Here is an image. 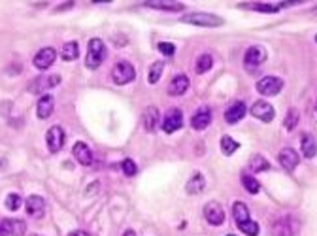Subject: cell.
I'll list each match as a JSON object with an SVG mask.
<instances>
[{
  "mask_svg": "<svg viewBox=\"0 0 317 236\" xmlns=\"http://www.w3.org/2000/svg\"><path fill=\"white\" fill-rule=\"evenodd\" d=\"M106 59V46L100 38H93L89 40V46H87V57H85V66L87 68H98Z\"/></svg>",
  "mask_w": 317,
  "mask_h": 236,
  "instance_id": "obj_1",
  "label": "cell"
},
{
  "mask_svg": "<svg viewBox=\"0 0 317 236\" xmlns=\"http://www.w3.org/2000/svg\"><path fill=\"white\" fill-rule=\"evenodd\" d=\"M181 23H189V25H196V27H221L225 21L219 15L214 13H206V11H191L181 17Z\"/></svg>",
  "mask_w": 317,
  "mask_h": 236,
  "instance_id": "obj_2",
  "label": "cell"
},
{
  "mask_svg": "<svg viewBox=\"0 0 317 236\" xmlns=\"http://www.w3.org/2000/svg\"><path fill=\"white\" fill-rule=\"evenodd\" d=\"M136 78V72H134V66L127 61H121L112 68V81L115 85H125L131 83L132 79Z\"/></svg>",
  "mask_w": 317,
  "mask_h": 236,
  "instance_id": "obj_3",
  "label": "cell"
},
{
  "mask_svg": "<svg viewBox=\"0 0 317 236\" xmlns=\"http://www.w3.org/2000/svg\"><path fill=\"white\" fill-rule=\"evenodd\" d=\"M299 229L300 225L295 217L285 216L276 219V223L272 225V233H274V236H297Z\"/></svg>",
  "mask_w": 317,
  "mask_h": 236,
  "instance_id": "obj_4",
  "label": "cell"
},
{
  "mask_svg": "<svg viewBox=\"0 0 317 236\" xmlns=\"http://www.w3.org/2000/svg\"><path fill=\"white\" fill-rule=\"evenodd\" d=\"M65 140H66V134H65V131H63V127H59V125L51 127V129L46 132L47 150L51 151V153H59V151L63 150Z\"/></svg>",
  "mask_w": 317,
  "mask_h": 236,
  "instance_id": "obj_5",
  "label": "cell"
},
{
  "mask_svg": "<svg viewBox=\"0 0 317 236\" xmlns=\"http://www.w3.org/2000/svg\"><path fill=\"white\" fill-rule=\"evenodd\" d=\"M281 89H283V79L276 78V76H266V78L259 79V83H257V91L264 96H274V94L280 93Z\"/></svg>",
  "mask_w": 317,
  "mask_h": 236,
  "instance_id": "obj_6",
  "label": "cell"
},
{
  "mask_svg": "<svg viewBox=\"0 0 317 236\" xmlns=\"http://www.w3.org/2000/svg\"><path fill=\"white\" fill-rule=\"evenodd\" d=\"M61 83V76L59 74H51V76H40L36 79H32L30 85H28V91L30 93H44L47 89H53Z\"/></svg>",
  "mask_w": 317,
  "mask_h": 236,
  "instance_id": "obj_7",
  "label": "cell"
},
{
  "mask_svg": "<svg viewBox=\"0 0 317 236\" xmlns=\"http://www.w3.org/2000/svg\"><path fill=\"white\" fill-rule=\"evenodd\" d=\"M181 125H183V113L179 108H170L164 115V119H162V129L164 132L168 134H172V132H176L177 129H181Z\"/></svg>",
  "mask_w": 317,
  "mask_h": 236,
  "instance_id": "obj_8",
  "label": "cell"
},
{
  "mask_svg": "<svg viewBox=\"0 0 317 236\" xmlns=\"http://www.w3.org/2000/svg\"><path fill=\"white\" fill-rule=\"evenodd\" d=\"M204 217L210 225L219 227L225 221V210L219 202H208L204 206Z\"/></svg>",
  "mask_w": 317,
  "mask_h": 236,
  "instance_id": "obj_9",
  "label": "cell"
},
{
  "mask_svg": "<svg viewBox=\"0 0 317 236\" xmlns=\"http://www.w3.org/2000/svg\"><path fill=\"white\" fill-rule=\"evenodd\" d=\"M57 59V51L53 47H44V49H40L34 59H32V65L36 66L38 70H47L49 66L55 63Z\"/></svg>",
  "mask_w": 317,
  "mask_h": 236,
  "instance_id": "obj_10",
  "label": "cell"
},
{
  "mask_svg": "<svg viewBox=\"0 0 317 236\" xmlns=\"http://www.w3.org/2000/svg\"><path fill=\"white\" fill-rule=\"evenodd\" d=\"M25 210H27V214L30 217L40 219V217H44V214H46V200L40 197V195H30V197L25 200Z\"/></svg>",
  "mask_w": 317,
  "mask_h": 236,
  "instance_id": "obj_11",
  "label": "cell"
},
{
  "mask_svg": "<svg viewBox=\"0 0 317 236\" xmlns=\"http://www.w3.org/2000/svg\"><path fill=\"white\" fill-rule=\"evenodd\" d=\"M264 61H266V49L261 46H251L243 55V65L247 68H255V66L262 65Z\"/></svg>",
  "mask_w": 317,
  "mask_h": 236,
  "instance_id": "obj_12",
  "label": "cell"
},
{
  "mask_svg": "<svg viewBox=\"0 0 317 236\" xmlns=\"http://www.w3.org/2000/svg\"><path fill=\"white\" fill-rule=\"evenodd\" d=\"M278 159H280V164L287 170V172H293L300 162L299 153L293 150V148H283V150L280 151V155H278Z\"/></svg>",
  "mask_w": 317,
  "mask_h": 236,
  "instance_id": "obj_13",
  "label": "cell"
},
{
  "mask_svg": "<svg viewBox=\"0 0 317 236\" xmlns=\"http://www.w3.org/2000/svg\"><path fill=\"white\" fill-rule=\"evenodd\" d=\"M251 113L253 117H257V119H261L262 123H270L274 119V108H272V104L264 102V100H259V102H255L251 106Z\"/></svg>",
  "mask_w": 317,
  "mask_h": 236,
  "instance_id": "obj_14",
  "label": "cell"
},
{
  "mask_svg": "<svg viewBox=\"0 0 317 236\" xmlns=\"http://www.w3.org/2000/svg\"><path fill=\"white\" fill-rule=\"evenodd\" d=\"M245 113H247L245 104H243L242 100H236V102H233L229 108H227V112H225V121L234 125V123L242 121L243 117H245Z\"/></svg>",
  "mask_w": 317,
  "mask_h": 236,
  "instance_id": "obj_15",
  "label": "cell"
},
{
  "mask_svg": "<svg viewBox=\"0 0 317 236\" xmlns=\"http://www.w3.org/2000/svg\"><path fill=\"white\" fill-rule=\"evenodd\" d=\"M0 227L6 236H23L27 233V223L21 219H4L0 221Z\"/></svg>",
  "mask_w": 317,
  "mask_h": 236,
  "instance_id": "obj_16",
  "label": "cell"
},
{
  "mask_svg": "<svg viewBox=\"0 0 317 236\" xmlns=\"http://www.w3.org/2000/svg\"><path fill=\"white\" fill-rule=\"evenodd\" d=\"M210 123H212V110L210 108H200L191 117V125L195 131H204V129H208Z\"/></svg>",
  "mask_w": 317,
  "mask_h": 236,
  "instance_id": "obj_17",
  "label": "cell"
},
{
  "mask_svg": "<svg viewBox=\"0 0 317 236\" xmlns=\"http://www.w3.org/2000/svg\"><path fill=\"white\" fill-rule=\"evenodd\" d=\"M53 108H55V98L51 94H42L36 104V115L40 119H47L53 113Z\"/></svg>",
  "mask_w": 317,
  "mask_h": 236,
  "instance_id": "obj_18",
  "label": "cell"
},
{
  "mask_svg": "<svg viewBox=\"0 0 317 236\" xmlns=\"http://www.w3.org/2000/svg\"><path fill=\"white\" fill-rule=\"evenodd\" d=\"M74 159L79 162V164H83V166H89L91 162H93V151L89 150V146L85 144V142H78L74 146Z\"/></svg>",
  "mask_w": 317,
  "mask_h": 236,
  "instance_id": "obj_19",
  "label": "cell"
},
{
  "mask_svg": "<svg viewBox=\"0 0 317 236\" xmlns=\"http://www.w3.org/2000/svg\"><path fill=\"white\" fill-rule=\"evenodd\" d=\"M189 89V78L185 74H177L170 85H168V94H172V96H179V94H183Z\"/></svg>",
  "mask_w": 317,
  "mask_h": 236,
  "instance_id": "obj_20",
  "label": "cell"
},
{
  "mask_svg": "<svg viewBox=\"0 0 317 236\" xmlns=\"http://www.w3.org/2000/svg\"><path fill=\"white\" fill-rule=\"evenodd\" d=\"M300 148H302V155L306 159H314L317 155V142L312 134H304L300 138Z\"/></svg>",
  "mask_w": 317,
  "mask_h": 236,
  "instance_id": "obj_21",
  "label": "cell"
},
{
  "mask_svg": "<svg viewBox=\"0 0 317 236\" xmlns=\"http://www.w3.org/2000/svg\"><path fill=\"white\" fill-rule=\"evenodd\" d=\"M204 185H206L204 176H202L200 172H195V174L189 178V181L185 183V191L189 195H198V193H202Z\"/></svg>",
  "mask_w": 317,
  "mask_h": 236,
  "instance_id": "obj_22",
  "label": "cell"
},
{
  "mask_svg": "<svg viewBox=\"0 0 317 236\" xmlns=\"http://www.w3.org/2000/svg\"><path fill=\"white\" fill-rule=\"evenodd\" d=\"M144 6L164 9V11H181L185 8V4H181V2H168V0H150V2H144Z\"/></svg>",
  "mask_w": 317,
  "mask_h": 236,
  "instance_id": "obj_23",
  "label": "cell"
},
{
  "mask_svg": "<svg viewBox=\"0 0 317 236\" xmlns=\"http://www.w3.org/2000/svg\"><path fill=\"white\" fill-rule=\"evenodd\" d=\"M157 123H158V110L155 106H148L146 112H144V127L148 132H153L157 129Z\"/></svg>",
  "mask_w": 317,
  "mask_h": 236,
  "instance_id": "obj_24",
  "label": "cell"
},
{
  "mask_svg": "<svg viewBox=\"0 0 317 236\" xmlns=\"http://www.w3.org/2000/svg\"><path fill=\"white\" fill-rule=\"evenodd\" d=\"M61 57H63V61H66V63L76 61V59L79 57V46H78V42H66L65 46H63Z\"/></svg>",
  "mask_w": 317,
  "mask_h": 236,
  "instance_id": "obj_25",
  "label": "cell"
},
{
  "mask_svg": "<svg viewBox=\"0 0 317 236\" xmlns=\"http://www.w3.org/2000/svg\"><path fill=\"white\" fill-rule=\"evenodd\" d=\"M233 216L234 219H236V223H243V221L249 219V210H247V206H245L243 202L236 200L233 206Z\"/></svg>",
  "mask_w": 317,
  "mask_h": 236,
  "instance_id": "obj_26",
  "label": "cell"
},
{
  "mask_svg": "<svg viewBox=\"0 0 317 236\" xmlns=\"http://www.w3.org/2000/svg\"><path fill=\"white\" fill-rule=\"evenodd\" d=\"M249 170L251 172H264V170H270V162L264 159L262 155H253L249 160Z\"/></svg>",
  "mask_w": 317,
  "mask_h": 236,
  "instance_id": "obj_27",
  "label": "cell"
},
{
  "mask_svg": "<svg viewBox=\"0 0 317 236\" xmlns=\"http://www.w3.org/2000/svg\"><path fill=\"white\" fill-rule=\"evenodd\" d=\"M212 65H214V59H212V55L210 53H204V55H200L198 59H196V72L198 74H206L210 68H212Z\"/></svg>",
  "mask_w": 317,
  "mask_h": 236,
  "instance_id": "obj_28",
  "label": "cell"
},
{
  "mask_svg": "<svg viewBox=\"0 0 317 236\" xmlns=\"http://www.w3.org/2000/svg\"><path fill=\"white\" fill-rule=\"evenodd\" d=\"M299 119H300V113L297 108H291L287 115H285V119H283V127L287 129V131H293V129H297V125H299Z\"/></svg>",
  "mask_w": 317,
  "mask_h": 236,
  "instance_id": "obj_29",
  "label": "cell"
},
{
  "mask_svg": "<svg viewBox=\"0 0 317 236\" xmlns=\"http://www.w3.org/2000/svg\"><path fill=\"white\" fill-rule=\"evenodd\" d=\"M238 148H240V144L234 140V138H231V136H223L221 138V151H223V155H233L234 151H238Z\"/></svg>",
  "mask_w": 317,
  "mask_h": 236,
  "instance_id": "obj_30",
  "label": "cell"
},
{
  "mask_svg": "<svg viewBox=\"0 0 317 236\" xmlns=\"http://www.w3.org/2000/svg\"><path fill=\"white\" fill-rule=\"evenodd\" d=\"M162 68H164V63L162 61H157V63H153L150 68V74H148V81L151 85H155L160 79V76H162Z\"/></svg>",
  "mask_w": 317,
  "mask_h": 236,
  "instance_id": "obj_31",
  "label": "cell"
},
{
  "mask_svg": "<svg viewBox=\"0 0 317 236\" xmlns=\"http://www.w3.org/2000/svg\"><path fill=\"white\" fill-rule=\"evenodd\" d=\"M242 183H243V187H245V191H247V193H251V195H257V193L261 191V183L253 178V176L243 174V176H242Z\"/></svg>",
  "mask_w": 317,
  "mask_h": 236,
  "instance_id": "obj_32",
  "label": "cell"
},
{
  "mask_svg": "<svg viewBox=\"0 0 317 236\" xmlns=\"http://www.w3.org/2000/svg\"><path fill=\"white\" fill-rule=\"evenodd\" d=\"M238 229L242 231L243 235L247 236H257L259 235V223L257 221H251V219H247V221H243V223H236Z\"/></svg>",
  "mask_w": 317,
  "mask_h": 236,
  "instance_id": "obj_33",
  "label": "cell"
},
{
  "mask_svg": "<svg viewBox=\"0 0 317 236\" xmlns=\"http://www.w3.org/2000/svg\"><path fill=\"white\" fill-rule=\"evenodd\" d=\"M21 204H23V200H21V197H19V195H8V197H6V208H8L9 212H15V210H19V208H21Z\"/></svg>",
  "mask_w": 317,
  "mask_h": 236,
  "instance_id": "obj_34",
  "label": "cell"
},
{
  "mask_svg": "<svg viewBox=\"0 0 317 236\" xmlns=\"http://www.w3.org/2000/svg\"><path fill=\"white\" fill-rule=\"evenodd\" d=\"M121 168L125 172V176H134L136 172H138V166H136V162L132 159H125L121 162Z\"/></svg>",
  "mask_w": 317,
  "mask_h": 236,
  "instance_id": "obj_35",
  "label": "cell"
},
{
  "mask_svg": "<svg viewBox=\"0 0 317 236\" xmlns=\"http://www.w3.org/2000/svg\"><path fill=\"white\" fill-rule=\"evenodd\" d=\"M157 49L166 57H174V53H176V46H174V44H168V42H158Z\"/></svg>",
  "mask_w": 317,
  "mask_h": 236,
  "instance_id": "obj_36",
  "label": "cell"
},
{
  "mask_svg": "<svg viewBox=\"0 0 317 236\" xmlns=\"http://www.w3.org/2000/svg\"><path fill=\"white\" fill-rule=\"evenodd\" d=\"M253 9L257 11H266V13H276L278 11V6H272V4H253Z\"/></svg>",
  "mask_w": 317,
  "mask_h": 236,
  "instance_id": "obj_37",
  "label": "cell"
},
{
  "mask_svg": "<svg viewBox=\"0 0 317 236\" xmlns=\"http://www.w3.org/2000/svg\"><path fill=\"white\" fill-rule=\"evenodd\" d=\"M68 236H89L85 231H74V233H70Z\"/></svg>",
  "mask_w": 317,
  "mask_h": 236,
  "instance_id": "obj_38",
  "label": "cell"
},
{
  "mask_svg": "<svg viewBox=\"0 0 317 236\" xmlns=\"http://www.w3.org/2000/svg\"><path fill=\"white\" fill-rule=\"evenodd\" d=\"M123 236H134V231H125V235Z\"/></svg>",
  "mask_w": 317,
  "mask_h": 236,
  "instance_id": "obj_39",
  "label": "cell"
},
{
  "mask_svg": "<svg viewBox=\"0 0 317 236\" xmlns=\"http://www.w3.org/2000/svg\"><path fill=\"white\" fill-rule=\"evenodd\" d=\"M0 236H6L4 235V231H2V227H0Z\"/></svg>",
  "mask_w": 317,
  "mask_h": 236,
  "instance_id": "obj_40",
  "label": "cell"
},
{
  "mask_svg": "<svg viewBox=\"0 0 317 236\" xmlns=\"http://www.w3.org/2000/svg\"><path fill=\"white\" fill-rule=\"evenodd\" d=\"M30 236H44V235H30Z\"/></svg>",
  "mask_w": 317,
  "mask_h": 236,
  "instance_id": "obj_41",
  "label": "cell"
},
{
  "mask_svg": "<svg viewBox=\"0 0 317 236\" xmlns=\"http://www.w3.org/2000/svg\"><path fill=\"white\" fill-rule=\"evenodd\" d=\"M229 236H233V235H229Z\"/></svg>",
  "mask_w": 317,
  "mask_h": 236,
  "instance_id": "obj_42",
  "label": "cell"
},
{
  "mask_svg": "<svg viewBox=\"0 0 317 236\" xmlns=\"http://www.w3.org/2000/svg\"><path fill=\"white\" fill-rule=\"evenodd\" d=\"M316 13H317V9H316Z\"/></svg>",
  "mask_w": 317,
  "mask_h": 236,
  "instance_id": "obj_43",
  "label": "cell"
},
{
  "mask_svg": "<svg viewBox=\"0 0 317 236\" xmlns=\"http://www.w3.org/2000/svg\"><path fill=\"white\" fill-rule=\"evenodd\" d=\"M316 108H317V104H316Z\"/></svg>",
  "mask_w": 317,
  "mask_h": 236,
  "instance_id": "obj_44",
  "label": "cell"
},
{
  "mask_svg": "<svg viewBox=\"0 0 317 236\" xmlns=\"http://www.w3.org/2000/svg\"><path fill=\"white\" fill-rule=\"evenodd\" d=\"M316 40H317V36H316Z\"/></svg>",
  "mask_w": 317,
  "mask_h": 236,
  "instance_id": "obj_45",
  "label": "cell"
}]
</instances>
